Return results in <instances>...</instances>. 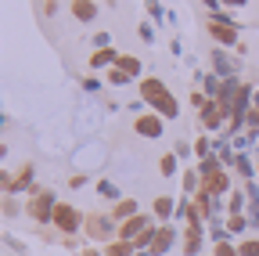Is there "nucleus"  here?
Returning <instances> with one entry per match:
<instances>
[{
    "label": "nucleus",
    "instance_id": "obj_23",
    "mask_svg": "<svg viewBox=\"0 0 259 256\" xmlns=\"http://www.w3.org/2000/svg\"><path fill=\"white\" fill-rule=\"evenodd\" d=\"M134 242H108L105 245V256H134Z\"/></svg>",
    "mask_w": 259,
    "mask_h": 256
},
{
    "label": "nucleus",
    "instance_id": "obj_20",
    "mask_svg": "<svg viewBox=\"0 0 259 256\" xmlns=\"http://www.w3.org/2000/svg\"><path fill=\"white\" fill-rule=\"evenodd\" d=\"M245 209H248V195H231V202H227V216H245Z\"/></svg>",
    "mask_w": 259,
    "mask_h": 256
},
{
    "label": "nucleus",
    "instance_id": "obj_22",
    "mask_svg": "<svg viewBox=\"0 0 259 256\" xmlns=\"http://www.w3.org/2000/svg\"><path fill=\"white\" fill-rule=\"evenodd\" d=\"M234 170H238V177H245V180H255V170H252V159H248L245 152H238V163H234Z\"/></svg>",
    "mask_w": 259,
    "mask_h": 256
},
{
    "label": "nucleus",
    "instance_id": "obj_31",
    "mask_svg": "<svg viewBox=\"0 0 259 256\" xmlns=\"http://www.w3.org/2000/svg\"><path fill=\"white\" fill-rule=\"evenodd\" d=\"M148 15H151V18H162L166 11H162V4H158V0H148Z\"/></svg>",
    "mask_w": 259,
    "mask_h": 256
},
{
    "label": "nucleus",
    "instance_id": "obj_18",
    "mask_svg": "<svg viewBox=\"0 0 259 256\" xmlns=\"http://www.w3.org/2000/svg\"><path fill=\"white\" fill-rule=\"evenodd\" d=\"M177 166H180V155L177 152H166V155L158 159V173L162 177H177Z\"/></svg>",
    "mask_w": 259,
    "mask_h": 256
},
{
    "label": "nucleus",
    "instance_id": "obj_19",
    "mask_svg": "<svg viewBox=\"0 0 259 256\" xmlns=\"http://www.w3.org/2000/svg\"><path fill=\"white\" fill-rule=\"evenodd\" d=\"M32 173H36L32 166H22V173L11 180V195H15V191H32Z\"/></svg>",
    "mask_w": 259,
    "mask_h": 256
},
{
    "label": "nucleus",
    "instance_id": "obj_27",
    "mask_svg": "<svg viewBox=\"0 0 259 256\" xmlns=\"http://www.w3.org/2000/svg\"><path fill=\"white\" fill-rule=\"evenodd\" d=\"M97 191H101L105 199H112V202H122V195H119V188H115V184H108V180H101V184H97Z\"/></svg>",
    "mask_w": 259,
    "mask_h": 256
},
{
    "label": "nucleus",
    "instance_id": "obj_35",
    "mask_svg": "<svg viewBox=\"0 0 259 256\" xmlns=\"http://www.w3.org/2000/svg\"><path fill=\"white\" fill-rule=\"evenodd\" d=\"M220 4H227V8H245L248 0H220Z\"/></svg>",
    "mask_w": 259,
    "mask_h": 256
},
{
    "label": "nucleus",
    "instance_id": "obj_10",
    "mask_svg": "<svg viewBox=\"0 0 259 256\" xmlns=\"http://www.w3.org/2000/svg\"><path fill=\"white\" fill-rule=\"evenodd\" d=\"M202 188L209 191V195H227V191H231V177H227V170H216V173H205L202 177Z\"/></svg>",
    "mask_w": 259,
    "mask_h": 256
},
{
    "label": "nucleus",
    "instance_id": "obj_1",
    "mask_svg": "<svg viewBox=\"0 0 259 256\" xmlns=\"http://www.w3.org/2000/svg\"><path fill=\"white\" fill-rule=\"evenodd\" d=\"M141 101L151 112H158L162 119H177L180 116V101L169 94V87L162 83V80H155V76H144L141 80Z\"/></svg>",
    "mask_w": 259,
    "mask_h": 256
},
{
    "label": "nucleus",
    "instance_id": "obj_38",
    "mask_svg": "<svg viewBox=\"0 0 259 256\" xmlns=\"http://www.w3.org/2000/svg\"><path fill=\"white\" fill-rule=\"evenodd\" d=\"M255 173H259V166H255Z\"/></svg>",
    "mask_w": 259,
    "mask_h": 256
},
{
    "label": "nucleus",
    "instance_id": "obj_12",
    "mask_svg": "<svg viewBox=\"0 0 259 256\" xmlns=\"http://www.w3.org/2000/svg\"><path fill=\"white\" fill-rule=\"evenodd\" d=\"M69 15H72L76 22L90 25V22L97 18V4H94V0H72V4H69Z\"/></svg>",
    "mask_w": 259,
    "mask_h": 256
},
{
    "label": "nucleus",
    "instance_id": "obj_5",
    "mask_svg": "<svg viewBox=\"0 0 259 256\" xmlns=\"http://www.w3.org/2000/svg\"><path fill=\"white\" fill-rule=\"evenodd\" d=\"M51 224H54V228H58L65 238H69V235H76L83 224H87V216H79L69 202H58V209H54V220H51Z\"/></svg>",
    "mask_w": 259,
    "mask_h": 256
},
{
    "label": "nucleus",
    "instance_id": "obj_9",
    "mask_svg": "<svg viewBox=\"0 0 259 256\" xmlns=\"http://www.w3.org/2000/svg\"><path fill=\"white\" fill-rule=\"evenodd\" d=\"M177 238H180V235H177V228H169V224H162L148 252H151V256H166V252L173 249V242H177Z\"/></svg>",
    "mask_w": 259,
    "mask_h": 256
},
{
    "label": "nucleus",
    "instance_id": "obj_17",
    "mask_svg": "<svg viewBox=\"0 0 259 256\" xmlns=\"http://www.w3.org/2000/svg\"><path fill=\"white\" fill-rule=\"evenodd\" d=\"M115 58H119V51H112V47H105V51H94V54H90V69L115 65Z\"/></svg>",
    "mask_w": 259,
    "mask_h": 256
},
{
    "label": "nucleus",
    "instance_id": "obj_29",
    "mask_svg": "<svg viewBox=\"0 0 259 256\" xmlns=\"http://www.w3.org/2000/svg\"><path fill=\"white\" fill-rule=\"evenodd\" d=\"M245 123H248V134H259V108H255V105H252V112H248Z\"/></svg>",
    "mask_w": 259,
    "mask_h": 256
},
{
    "label": "nucleus",
    "instance_id": "obj_4",
    "mask_svg": "<svg viewBox=\"0 0 259 256\" xmlns=\"http://www.w3.org/2000/svg\"><path fill=\"white\" fill-rule=\"evenodd\" d=\"M54 209H58V199L51 195V191H32V195H29V213H32L36 224H51Z\"/></svg>",
    "mask_w": 259,
    "mask_h": 256
},
{
    "label": "nucleus",
    "instance_id": "obj_36",
    "mask_svg": "<svg viewBox=\"0 0 259 256\" xmlns=\"http://www.w3.org/2000/svg\"><path fill=\"white\" fill-rule=\"evenodd\" d=\"M252 105H255V108H259V90H255V101H252Z\"/></svg>",
    "mask_w": 259,
    "mask_h": 256
},
{
    "label": "nucleus",
    "instance_id": "obj_21",
    "mask_svg": "<svg viewBox=\"0 0 259 256\" xmlns=\"http://www.w3.org/2000/svg\"><path fill=\"white\" fill-rule=\"evenodd\" d=\"M227 231H231V238H234V235L252 231V224H248V216H227Z\"/></svg>",
    "mask_w": 259,
    "mask_h": 256
},
{
    "label": "nucleus",
    "instance_id": "obj_8",
    "mask_svg": "<svg viewBox=\"0 0 259 256\" xmlns=\"http://www.w3.org/2000/svg\"><path fill=\"white\" fill-rule=\"evenodd\" d=\"M202 242H205V228L202 224H187L184 228V256H198L202 252Z\"/></svg>",
    "mask_w": 259,
    "mask_h": 256
},
{
    "label": "nucleus",
    "instance_id": "obj_28",
    "mask_svg": "<svg viewBox=\"0 0 259 256\" xmlns=\"http://www.w3.org/2000/svg\"><path fill=\"white\" fill-rule=\"evenodd\" d=\"M238 249H241V256H259V238H245V242H238Z\"/></svg>",
    "mask_w": 259,
    "mask_h": 256
},
{
    "label": "nucleus",
    "instance_id": "obj_24",
    "mask_svg": "<svg viewBox=\"0 0 259 256\" xmlns=\"http://www.w3.org/2000/svg\"><path fill=\"white\" fill-rule=\"evenodd\" d=\"M108 83H112V87H130L134 80H130L122 69H115V65H112V69H108Z\"/></svg>",
    "mask_w": 259,
    "mask_h": 256
},
{
    "label": "nucleus",
    "instance_id": "obj_34",
    "mask_svg": "<svg viewBox=\"0 0 259 256\" xmlns=\"http://www.w3.org/2000/svg\"><path fill=\"white\" fill-rule=\"evenodd\" d=\"M79 256H105V249H97V245H90V249H83Z\"/></svg>",
    "mask_w": 259,
    "mask_h": 256
},
{
    "label": "nucleus",
    "instance_id": "obj_2",
    "mask_svg": "<svg viewBox=\"0 0 259 256\" xmlns=\"http://www.w3.org/2000/svg\"><path fill=\"white\" fill-rule=\"evenodd\" d=\"M83 231H87L90 242H119V224L112 216H101V213H90Z\"/></svg>",
    "mask_w": 259,
    "mask_h": 256
},
{
    "label": "nucleus",
    "instance_id": "obj_14",
    "mask_svg": "<svg viewBox=\"0 0 259 256\" xmlns=\"http://www.w3.org/2000/svg\"><path fill=\"white\" fill-rule=\"evenodd\" d=\"M151 209H155V220H162V224H166L169 216H177V202H173V195H158Z\"/></svg>",
    "mask_w": 259,
    "mask_h": 256
},
{
    "label": "nucleus",
    "instance_id": "obj_37",
    "mask_svg": "<svg viewBox=\"0 0 259 256\" xmlns=\"http://www.w3.org/2000/svg\"><path fill=\"white\" fill-rule=\"evenodd\" d=\"M134 256H151V252H134Z\"/></svg>",
    "mask_w": 259,
    "mask_h": 256
},
{
    "label": "nucleus",
    "instance_id": "obj_13",
    "mask_svg": "<svg viewBox=\"0 0 259 256\" xmlns=\"http://www.w3.org/2000/svg\"><path fill=\"white\" fill-rule=\"evenodd\" d=\"M223 108H220V101H205V108H202V126H205V130H220V126H223Z\"/></svg>",
    "mask_w": 259,
    "mask_h": 256
},
{
    "label": "nucleus",
    "instance_id": "obj_33",
    "mask_svg": "<svg viewBox=\"0 0 259 256\" xmlns=\"http://www.w3.org/2000/svg\"><path fill=\"white\" fill-rule=\"evenodd\" d=\"M94 47L105 51V47H108V33H97V36H94Z\"/></svg>",
    "mask_w": 259,
    "mask_h": 256
},
{
    "label": "nucleus",
    "instance_id": "obj_16",
    "mask_svg": "<svg viewBox=\"0 0 259 256\" xmlns=\"http://www.w3.org/2000/svg\"><path fill=\"white\" fill-rule=\"evenodd\" d=\"M137 213H141V209H137L134 199H122V202L112 206V220H115V224H122V220H130V216H137Z\"/></svg>",
    "mask_w": 259,
    "mask_h": 256
},
{
    "label": "nucleus",
    "instance_id": "obj_30",
    "mask_svg": "<svg viewBox=\"0 0 259 256\" xmlns=\"http://www.w3.org/2000/svg\"><path fill=\"white\" fill-rule=\"evenodd\" d=\"M83 90H87V94H97V90H101V80H97V76H87V80H83Z\"/></svg>",
    "mask_w": 259,
    "mask_h": 256
},
{
    "label": "nucleus",
    "instance_id": "obj_3",
    "mask_svg": "<svg viewBox=\"0 0 259 256\" xmlns=\"http://www.w3.org/2000/svg\"><path fill=\"white\" fill-rule=\"evenodd\" d=\"M209 36L220 44V47H234L238 44V22L231 15H209Z\"/></svg>",
    "mask_w": 259,
    "mask_h": 256
},
{
    "label": "nucleus",
    "instance_id": "obj_11",
    "mask_svg": "<svg viewBox=\"0 0 259 256\" xmlns=\"http://www.w3.org/2000/svg\"><path fill=\"white\" fill-rule=\"evenodd\" d=\"M212 69H216L220 80H231V76H238V61H231V54H227L223 47H216L212 51Z\"/></svg>",
    "mask_w": 259,
    "mask_h": 256
},
{
    "label": "nucleus",
    "instance_id": "obj_32",
    "mask_svg": "<svg viewBox=\"0 0 259 256\" xmlns=\"http://www.w3.org/2000/svg\"><path fill=\"white\" fill-rule=\"evenodd\" d=\"M173 152L184 159V155H191V152H194V144H187V141H177V148H173Z\"/></svg>",
    "mask_w": 259,
    "mask_h": 256
},
{
    "label": "nucleus",
    "instance_id": "obj_26",
    "mask_svg": "<svg viewBox=\"0 0 259 256\" xmlns=\"http://www.w3.org/2000/svg\"><path fill=\"white\" fill-rule=\"evenodd\" d=\"M212 256H241V249H238L234 242H216V249H212Z\"/></svg>",
    "mask_w": 259,
    "mask_h": 256
},
{
    "label": "nucleus",
    "instance_id": "obj_6",
    "mask_svg": "<svg viewBox=\"0 0 259 256\" xmlns=\"http://www.w3.org/2000/svg\"><path fill=\"white\" fill-rule=\"evenodd\" d=\"M162 130H166V119H162L158 112H141V116L134 119V134H137V137L158 141V137H162Z\"/></svg>",
    "mask_w": 259,
    "mask_h": 256
},
{
    "label": "nucleus",
    "instance_id": "obj_7",
    "mask_svg": "<svg viewBox=\"0 0 259 256\" xmlns=\"http://www.w3.org/2000/svg\"><path fill=\"white\" fill-rule=\"evenodd\" d=\"M148 228H151V216H148V213L130 216V220H122V224H119V242H134V238H141Z\"/></svg>",
    "mask_w": 259,
    "mask_h": 256
},
{
    "label": "nucleus",
    "instance_id": "obj_15",
    "mask_svg": "<svg viewBox=\"0 0 259 256\" xmlns=\"http://www.w3.org/2000/svg\"><path fill=\"white\" fill-rule=\"evenodd\" d=\"M115 69H122L130 80H137V76L144 72V69H141V58H134V54H119V58H115Z\"/></svg>",
    "mask_w": 259,
    "mask_h": 256
},
{
    "label": "nucleus",
    "instance_id": "obj_25",
    "mask_svg": "<svg viewBox=\"0 0 259 256\" xmlns=\"http://www.w3.org/2000/svg\"><path fill=\"white\" fill-rule=\"evenodd\" d=\"M194 155H198V163H202V159H209V155H212V141H209V137H198V141H194Z\"/></svg>",
    "mask_w": 259,
    "mask_h": 256
}]
</instances>
